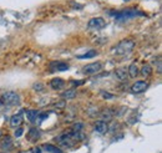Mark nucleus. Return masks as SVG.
<instances>
[{
	"label": "nucleus",
	"instance_id": "nucleus-23",
	"mask_svg": "<svg viewBox=\"0 0 162 153\" xmlns=\"http://www.w3.org/2000/svg\"><path fill=\"white\" fill-rule=\"evenodd\" d=\"M23 133H24V128H23V127H18V130H15L14 136L16 138H19V137H21V136H23Z\"/></svg>",
	"mask_w": 162,
	"mask_h": 153
},
{
	"label": "nucleus",
	"instance_id": "nucleus-13",
	"mask_svg": "<svg viewBox=\"0 0 162 153\" xmlns=\"http://www.w3.org/2000/svg\"><path fill=\"white\" fill-rule=\"evenodd\" d=\"M0 146H2L3 149H6V151L11 149V148H13V140H11L10 136H4L3 141H2V144H0Z\"/></svg>",
	"mask_w": 162,
	"mask_h": 153
},
{
	"label": "nucleus",
	"instance_id": "nucleus-24",
	"mask_svg": "<svg viewBox=\"0 0 162 153\" xmlns=\"http://www.w3.org/2000/svg\"><path fill=\"white\" fill-rule=\"evenodd\" d=\"M32 88H34V90H36V91H42V90H44V85L40 83V82H36V83H34Z\"/></svg>",
	"mask_w": 162,
	"mask_h": 153
},
{
	"label": "nucleus",
	"instance_id": "nucleus-17",
	"mask_svg": "<svg viewBox=\"0 0 162 153\" xmlns=\"http://www.w3.org/2000/svg\"><path fill=\"white\" fill-rule=\"evenodd\" d=\"M26 116H28L30 122H36L38 116H39V111H35V110H26Z\"/></svg>",
	"mask_w": 162,
	"mask_h": 153
},
{
	"label": "nucleus",
	"instance_id": "nucleus-15",
	"mask_svg": "<svg viewBox=\"0 0 162 153\" xmlns=\"http://www.w3.org/2000/svg\"><path fill=\"white\" fill-rule=\"evenodd\" d=\"M139 72H140L139 71V67H137V65H136V64H131L129 66V69H127V74H129V76H130V77H132V79L137 77Z\"/></svg>",
	"mask_w": 162,
	"mask_h": 153
},
{
	"label": "nucleus",
	"instance_id": "nucleus-7",
	"mask_svg": "<svg viewBox=\"0 0 162 153\" xmlns=\"http://www.w3.org/2000/svg\"><path fill=\"white\" fill-rule=\"evenodd\" d=\"M105 25H106V22L102 18H92L87 22L89 29H102V28H105Z\"/></svg>",
	"mask_w": 162,
	"mask_h": 153
},
{
	"label": "nucleus",
	"instance_id": "nucleus-14",
	"mask_svg": "<svg viewBox=\"0 0 162 153\" xmlns=\"http://www.w3.org/2000/svg\"><path fill=\"white\" fill-rule=\"evenodd\" d=\"M40 138V131L36 128H30L28 133V140L31 142H36Z\"/></svg>",
	"mask_w": 162,
	"mask_h": 153
},
{
	"label": "nucleus",
	"instance_id": "nucleus-21",
	"mask_svg": "<svg viewBox=\"0 0 162 153\" xmlns=\"http://www.w3.org/2000/svg\"><path fill=\"white\" fill-rule=\"evenodd\" d=\"M141 74H142V76H151L152 75V67H151V65H143L142 66V69H141Z\"/></svg>",
	"mask_w": 162,
	"mask_h": 153
},
{
	"label": "nucleus",
	"instance_id": "nucleus-4",
	"mask_svg": "<svg viewBox=\"0 0 162 153\" xmlns=\"http://www.w3.org/2000/svg\"><path fill=\"white\" fill-rule=\"evenodd\" d=\"M137 15H145V14L139 13L137 10L129 9V10H125V11H121V13H116V19L117 20H125V19H130V18H136Z\"/></svg>",
	"mask_w": 162,
	"mask_h": 153
},
{
	"label": "nucleus",
	"instance_id": "nucleus-11",
	"mask_svg": "<svg viewBox=\"0 0 162 153\" xmlns=\"http://www.w3.org/2000/svg\"><path fill=\"white\" fill-rule=\"evenodd\" d=\"M69 69V65L65 62H51L50 64V70L55 72V71H66Z\"/></svg>",
	"mask_w": 162,
	"mask_h": 153
},
{
	"label": "nucleus",
	"instance_id": "nucleus-18",
	"mask_svg": "<svg viewBox=\"0 0 162 153\" xmlns=\"http://www.w3.org/2000/svg\"><path fill=\"white\" fill-rule=\"evenodd\" d=\"M76 95H78V92H76L75 88H70V90H66L61 93L63 98H66V100H70V98H74L76 97Z\"/></svg>",
	"mask_w": 162,
	"mask_h": 153
},
{
	"label": "nucleus",
	"instance_id": "nucleus-12",
	"mask_svg": "<svg viewBox=\"0 0 162 153\" xmlns=\"http://www.w3.org/2000/svg\"><path fill=\"white\" fill-rule=\"evenodd\" d=\"M115 76L120 80V81H125L129 77V74H127V70L125 67H118V69L115 70Z\"/></svg>",
	"mask_w": 162,
	"mask_h": 153
},
{
	"label": "nucleus",
	"instance_id": "nucleus-25",
	"mask_svg": "<svg viewBox=\"0 0 162 153\" xmlns=\"http://www.w3.org/2000/svg\"><path fill=\"white\" fill-rule=\"evenodd\" d=\"M102 97L106 98V100H111V98H114L115 96H114V95H111L110 92H105V91H102Z\"/></svg>",
	"mask_w": 162,
	"mask_h": 153
},
{
	"label": "nucleus",
	"instance_id": "nucleus-5",
	"mask_svg": "<svg viewBox=\"0 0 162 153\" xmlns=\"http://www.w3.org/2000/svg\"><path fill=\"white\" fill-rule=\"evenodd\" d=\"M148 88V82L146 81H136L131 86V92L137 95V93H142Z\"/></svg>",
	"mask_w": 162,
	"mask_h": 153
},
{
	"label": "nucleus",
	"instance_id": "nucleus-9",
	"mask_svg": "<svg viewBox=\"0 0 162 153\" xmlns=\"http://www.w3.org/2000/svg\"><path fill=\"white\" fill-rule=\"evenodd\" d=\"M65 81L63 80V79H60V77H55V79H53L50 81V86H51V88L53 90H56V91H59V90H63L64 87H65Z\"/></svg>",
	"mask_w": 162,
	"mask_h": 153
},
{
	"label": "nucleus",
	"instance_id": "nucleus-16",
	"mask_svg": "<svg viewBox=\"0 0 162 153\" xmlns=\"http://www.w3.org/2000/svg\"><path fill=\"white\" fill-rule=\"evenodd\" d=\"M115 111H114V110L112 108H106V110H104V111H102V118H104V120H102V121H109V120H111V118L115 116V113H114Z\"/></svg>",
	"mask_w": 162,
	"mask_h": 153
},
{
	"label": "nucleus",
	"instance_id": "nucleus-2",
	"mask_svg": "<svg viewBox=\"0 0 162 153\" xmlns=\"http://www.w3.org/2000/svg\"><path fill=\"white\" fill-rule=\"evenodd\" d=\"M2 101H3V104L8 105V106H18L20 104V96H19V93H16L14 91H8V92L3 93Z\"/></svg>",
	"mask_w": 162,
	"mask_h": 153
},
{
	"label": "nucleus",
	"instance_id": "nucleus-3",
	"mask_svg": "<svg viewBox=\"0 0 162 153\" xmlns=\"http://www.w3.org/2000/svg\"><path fill=\"white\" fill-rule=\"evenodd\" d=\"M101 70H102V64L101 62H92V64L84 66L82 72L85 75H93V74H97Z\"/></svg>",
	"mask_w": 162,
	"mask_h": 153
},
{
	"label": "nucleus",
	"instance_id": "nucleus-22",
	"mask_svg": "<svg viewBox=\"0 0 162 153\" xmlns=\"http://www.w3.org/2000/svg\"><path fill=\"white\" fill-rule=\"evenodd\" d=\"M84 128V123L82 122H78V123H75L74 127H72V130L74 131H78V132H81V130Z\"/></svg>",
	"mask_w": 162,
	"mask_h": 153
},
{
	"label": "nucleus",
	"instance_id": "nucleus-6",
	"mask_svg": "<svg viewBox=\"0 0 162 153\" xmlns=\"http://www.w3.org/2000/svg\"><path fill=\"white\" fill-rule=\"evenodd\" d=\"M55 141L59 142V144H60V146H64V147H71V146L75 144V142L71 140L69 133H66V132L64 134H61V136H59V137H56Z\"/></svg>",
	"mask_w": 162,
	"mask_h": 153
},
{
	"label": "nucleus",
	"instance_id": "nucleus-10",
	"mask_svg": "<svg viewBox=\"0 0 162 153\" xmlns=\"http://www.w3.org/2000/svg\"><path fill=\"white\" fill-rule=\"evenodd\" d=\"M95 131L97 132V133H100V134H105L106 132H107V130H109V126H107V123L105 122V121H102V120H100V121H96L95 122Z\"/></svg>",
	"mask_w": 162,
	"mask_h": 153
},
{
	"label": "nucleus",
	"instance_id": "nucleus-20",
	"mask_svg": "<svg viewBox=\"0 0 162 153\" xmlns=\"http://www.w3.org/2000/svg\"><path fill=\"white\" fill-rule=\"evenodd\" d=\"M99 54H97V51L96 50H90V51H87L86 54H84V55H79L78 56V58H80V60H84V58H91V57H95V56H97Z\"/></svg>",
	"mask_w": 162,
	"mask_h": 153
},
{
	"label": "nucleus",
	"instance_id": "nucleus-26",
	"mask_svg": "<svg viewBox=\"0 0 162 153\" xmlns=\"http://www.w3.org/2000/svg\"><path fill=\"white\" fill-rule=\"evenodd\" d=\"M72 86H81V85L84 83V80H78V81H72Z\"/></svg>",
	"mask_w": 162,
	"mask_h": 153
},
{
	"label": "nucleus",
	"instance_id": "nucleus-27",
	"mask_svg": "<svg viewBox=\"0 0 162 153\" xmlns=\"http://www.w3.org/2000/svg\"><path fill=\"white\" fill-rule=\"evenodd\" d=\"M124 2H130V0H124Z\"/></svg>",
	"mask_w": 162,
	"mask_h": 153
},
{
	"label": "nucleus",
	"instance_id": "nucleus-1",
	"mask_svg": "<svg viewBox=\"0 0 162 153\" xmlns=\"http://www.w3.org/2000/svg\"><path fill=\"white\" fill-rule=\"evenodd\" d=\"M133 47H135V42L132 40H122L114 49V52L115 55H126V54H130L133 50Z\"/></svg>",
	"mask_w": 162,
	"mask_h": 153
},
{
	"label": "nucleus",
	"instance_id": "nucleus-8",
	"mask_svg": "<svg viewBox=\"0 0 162 153\" xmlns=\"http://www.w3.org/2000/svg\"><path fill=\"white\" fill-rule=\"evenodd\" d=\"M23 121H24V115H23V112H19V113L11 116L10 126L13 127V128H18V127H20L23 124Z\"/></svg>",
	"mask_w": 162,
	"mask_h": 153
},
{
	"label": "nucleus",
	"instance_id": "nucleus-19",
	"mask_svg": "<svg viewBox=\"0 0 162 153\" xmlns=\"http://www.w3.org/2000/svg\"><path fill=\"white\" fill-rule=\"evenodd\" d=\"M44 149H45L46 152H49V153H63V151L59 148V147L54 146V144H45Z\"/></svg>",
	"mask_w": 162,
	"mask_h": 153
}]
</instances>
